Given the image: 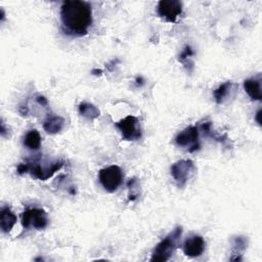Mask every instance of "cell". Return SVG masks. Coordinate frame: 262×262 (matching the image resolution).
<instances>
[{"mask_svg": "<svg viewBox=\"0 0 262 262\" xmlns=\"http://www.w3.org/2000/svg\"><path fill=\"white\" fill-rule=\"evenodd\" d=\"M60 19L69 32L85 35L92 23L91 5L85 1H66L60 7Z\"/></svg>", "mask_w": 262, "mask_h": 262, "instance_id": "obj_1", "label": "cell"}, {"mask_svg": "<svg viewBox=\"0 0 262 262\" xmlns=\"http://www.w3.org/2000/svg\"><path fill=\"white\" fill-rule=\"evenodd\" d=\"M182 233V228L180 226L176 227L172 232H170L165 238H163L155 248L151 261H167L174 253L175 249L178 247V243Z\"/></svg>", "mask_w": 262, "mask_h": 262, "instance_id": "obj_2", "label": "cell"}, {"mask_svg": "<svg viewBox=\"0 0 262 262\" xmlns=\"http://www.w3.org/2000/svg\"><path fill=\"white\" fill-rule=\"evenodd\" d=\"M98 179L105 190L113 192L118 189L123 181L122 169L117 165L101 169L98 173Z\"/></svg>", "mask_w": 262, "mask_h": 262, "instance_id": "obj_3", "label": "cell"}, {"mask_svg": "<svg viewBox=\"0 0 262 262\" xmlns=\"http://www.w3.org/2000/svg\"><path fill=\"white\" fill-rule=\"evenodd\" d=\"M116 127L121 131L125 140H137L141 137V130L138 119L134 116H127L121 121L115 123Z\"/></svg>", "mask_w": 262, "mask_h": 262, "instance_id": "obj_4", "label": "cell"}, {"mask_svg": "<svg viewBox=\"0 0 262 262\" xmlns=\"http://www.w3.org/2000/svg\"><path fill=\"white\" fill-rule=\"evenodd\" d=\"M47 223L48 220L46 217V213L42 209H28L23 213L21 224L25 228L33 225V227L36 229H43L47 226Z\"/></svg>", "mask_w": 262, "mask_h": 262, "instance_id": "obj_5", "label": "cell"}, {"mask_svg": "<svg viewBox=\"0 0 262 262\" xmlns=\"http://www.w3.org/2000/svg\"><path fill=\"white\" fill-rule=\"evenodd\" d=\"M194 171L191 160H180L171 166V174L179 186H183Z\"/></svg>", "mask_w": 262, "mask_h": 262, "instance_id": "obj_6", "label": "cell"}, {"mask_svg": "<svg viewBox=\"0 0 262 262\" xmlns=\"http://www.w3.org/2000/svg\"><path fill=\"white\" fill-rule=\"evenodd\" d=\"M182 12V3L177 0L160 1L158 4V13L167 21L174 23Z\"/></svg>", "mask_w": 262, "mask_h": 262, "instance_id": "obj_7", "label": "cell"}, {"mask_svg": "<svg viewBox=\"0 0 262 262\" xmlns=\"http://www.w3.org/2000/svg\"><path fill=\"white\" fill-rule=\"evenodd\" d=\"M177 145L188 147L189 151H194L199 148V130L195 126H190L181 131L175 138Z\"/></svg>", "mask_w": 262, "mask_h": 262, "instance_id": "obj_8", "label": "cell"}, {"mask_svg": "<svg viewBox=\"0 0 262 262\" xmlns=\"http://www.w3.org/2000/svg\"><path fill=\"white\" fill-rule=\"evenodd\" d=\"M27 166H28V171H31L32 175H34L36 178L41 180H47L63 166V162L58 161V162L52 163L49 167H42L39 164L33 167L30 166L29 164H27Z\"/></svg>", "mask_w": 262, "mask_h": 262, "instance_id": "obj_9", "label": "cell"}, {"mask_svg": "<svg viewBox=\"0 0 262 262\" xmlns=\"http://www.w3.org/2000/svg\"><path fill=\"white\" fill-rule=\"evenodd\" d=\"M205 250V241L200 235H193L187 238L183 244V252L188 257H198Z\"/></svg>", "mask_w": 262, "mask_h": 262, "instance_id": "obj_10", "label": "cell"}, {"mask_svg": "<svg viewBox=\"0 0 262 262\" xmlns=\"http://www.w3.org/2000/svg\"><path fill=\"white\" fill-rule=\"evenodd\" d=\"M15 223L16 216L14 215V213L8 207L2 208L0 213V226L2 231L5 233L9 232Z\"/></svg>", "mask_w": 262, "mask_h": 262, "instance_id": "obj_11", "label": "cell"}, {"mask_svg": "<svg viewBox=\"0 0 262 262\" xmlns=\"http://www.w3.org/2000/svg\"><path fill=\"white\" fill-rule=\"evenodd\" d=\"M244 88L248 95L254 100H261V83L257 79H248L244 82Z\"/></svg>", "mask_w": 262, "mask_h": 262, "instance_id": "obj_12", "label": "cell"}, {"mask_svg": "<svg viewBox=\"0 0 262 262\" xmlns=\"http://www.w3.org/2000/svg\"><path fill=\"white\" fill-rule=\"evenodd\" d=\"M63 125H64V120L61 117L50 116L45 120L43 124V128L46 132L50 134H55L63 128Z\"/></svg>", "mask_w": 262, "mask_h": 262, "instance_id": "obj_13", "label": "cell"}, {"mask_svg": "<svg viewBox=\"0 0 262 262\" xmlns=\"http://www.w3.org/2000/svg\"><path fill=\"white\" fill-rule=\"evenodd\" d=\"M24 144L30 149H38L41 145V136L39 132L35 129L29 131L25 136Z\"/></svg>", "mask_w": 262, "mask_h": 262, "instance_id": "obj_14", "label": "cell"}, {"mask_svg": "<svg viewBox=\"0 0 262 262\" xmlns=\"http://www.w3.org/2000/svg\"><path fill=\"white\" fill-rule=\"evenodd\" d=\"M79 113L88 120H94L99 116L98 108L88 102H82L79 104Z\"/></svg>", "mask_w": 262, "mask_h": 262, "instance_id": "obj_15", "label": "cell"}, {"mask_svg": "<svg viewBox=\"0 0 262 262\" xmlns=\"http://www.w3.org/2000/svg\"><path fill=\"white\" fill-rule=\"evenodd\" d=\"M231 86H232V83L228 81V82H225V83H223L222 85H220V86L214 91V98H215V101H216L217 103L223 102V100H224L225 97L227 96L228 92L230 91Z\"/></svg>", "mask_w": 262, "mask_h": 262, "instance_id": "obj_16", "label": "cell"}, {"mask_svg": "<svg viewBox=\"0 0 262 262\" xmlns=\"http://www.w3.org/2000/svg\"><path fill=\"white\" fill-rule=\"evenodd\" d=\"M37 100H38V102H39L40 104H42V105H46V104H47V100H46V98L43 97V96H39V97L37 98Z\"/></svg>", "mask_w": 262, "mask_h": 262, "instance_id": "obj_17", "label": "cell"}, {"mask_svg": "<svg viewBox=\"0 0 262 262\" xmlns=\"http://www.w3.org/2000/svg\"><path fill=\"white\" fill-rule=\"evenodd\" d=\"M260 117H261V110H259V111L257 112V114H256V121H257V123H258L259 125H261V119H260Z\"/></svg>", "mask_w": 262, "mask_h": 262, "instance_id": "obj_18", "label": "cell"}]
</instances>
